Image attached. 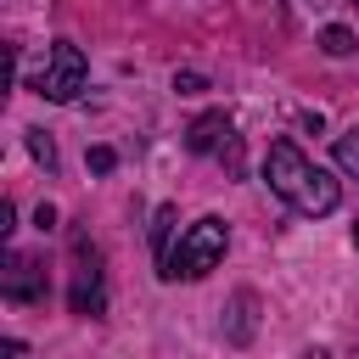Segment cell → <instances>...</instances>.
Instances as JSON below:
<instances>
[{
  "mask_svg": "<svg viewBox=\"0 0 359 359\" xmlns=\"http://www.w3.org/2000/svg\"><path fill=\"white\" fill-rule=\"evenodd\" d=\"M264 180H269V191L280 196V202H292L297 213H309V219H320V213H331L337 208V180L325 174V168H314L292 140H275L269 146V163H264Z\"/></svg>",
  "mask_w": 359,
  "mask_h": 359,
  "instance_id": "obj_1",
  "label": "cell"
},
{
  "mask_svg": "<svg viewBox=\"0 0 359 359\" xmlns=\"http://www.w3.org/2000/svg\"><path fill=\"white\" fill-rule=\"evenodd\" d=\"M224 219H196L185 236H180V247L168 252V264H163V275L168 280H202V275H213L219 269V258H224Z\"/></svg>",
  "mask_w": 359,
  "mask_h": 359,
  "instance_id": "obj_2",
  "label": "cell"
},
{
  "mask_svg": "<svg viewBox=\"0 0 359 359\" xmlns=\"http://www.w3.org/2000/svg\"><path fill=\"white\" fill-rule=\"evenodd\" d=\"M84 73H90L84 50L62 39V45H50V56H45V67H39V79H34V90H39L45 101H73V95L84 90Z\"/></svg>",
  "mask_w": 359,
  "mask_h": 359,
  "instance_id": "obj_3",
  "label": "cell"
},
{
  "mask_svg": "<svg viewBox=\"0 0 359 359\" xmlns=\"http://www.w3.org/2000/svg\"><path fill=\"white\" fill-rule=\"evenodd\" d=\"M224 135H230V118H224V112H208V118H196V123H191L185 146H191V151H213Z\"/></svg>",
  "mask_w": 359,
  "mask_h": 359,
  "instance_id": "obj_4",
  "label": "cell"
},
{
  "mask_svg": "<svg viewBox=\"0 0 359 359\" xmlns=\"http://www.w3.org/2000/svg\"><path fill=\"white\" fill-rule=\"evenodd\" d=\"M39 264L34 258H11V275H6V297H17V303H34L39 297V275H34Z\"/></svg>",
  "mask_w": 359,
  "mask_h": 359,
  "instance_id": "obj_5",
  "label": "cell"
},
{
  "mask_svg": "<svg viewBox=\"0 0 359 359\" xmlns=\"http://www.w3.org/2000/svg\"><path fill=\"white\" fill-rule=\"evenodd\" d=\"M73 314H101V280H95V269H79V280H73Z\"/></svg>",
  "mask_w": 359,
  "mask_h": 359,
  "instance_id": "obj_6",
  "label": "cell"
},
{
  "mask_svg": "<svg viewBox=\"0 0 359 359\" xmlns=\"http://www.w3.org/2000/svg\"><path fill=\"white\" fill-rule=\"evenodd\" d=\"M337 168H342L348 180H359V129L337 135Z\"/></svg>",
  "mask_w": 359,
  "mask_h": 359,
  "instance_id": "obj_7",
  "label": "cell"
},
{
  "mask_svg": "<svg viewBox=\"0 0 359 359\" xmlns=\"http://www.w3.org/2000/svg\"><path fill=\"white\" fill-rule=\"evenodd\" d=\"M320 50H325V56H353V50H359V39H353L348 28H337V22H331V28L320 34Z\"/></svg>",
  "mask_w": 359,
  "mask_h": 359,
  "instance_id": "obj_8",
  "label": "cell"
},
{
  "mask_svg": "<svg viewBox=\"0 0 359 359\" xmlns=\"http://www.w3.org/2000/svg\"><path fill=\"white\" fill-rule=\"evenodd\" d=\"M168 224H174V208H157V219H151V247H157V264H168Z\"/></svg>",
  "mask_w": 359,
  "mask_h": 359,
  "instance_id": "obj_9",
  "label": "cell"
},
{
  "mask_svg": "<svg viewBox=\"0 0 359 359\" xmlns=\"http://www.w3.org/2000/svg\"><path fill=\"white\" fill-rule=\"evenodd\" d=\"M28 151H34L45 168H56V146H50V135H45V129H28Z\"/></svg>",
  "mask_w": 359,
  "mask_h": 359,
  "instance_id": "obj_10",
  "label": "cell"
},
{
  "mask_svg": "<svg viewBox=\"0 0 359 359\" xmlns=\"http://www.w3.org/2000/svg\"><path fill=\"white\" fill-rule=\"evenodd\" d=\"M174 90L180 95H196V90H208V79L202 73H174Z\"/></svg>",
  "mask_w": 359,
  "mask_h": 359,
  "instance_id": "obj_11",
  "label": "cell"
},
{
  "mask_svg": "<svg viewBox=\"0 0 359 359\" xmlns=\"http://www.w3.org/2000/svg\"><path fill=\"white\" fill-rule=\"evenodd\" d=\"M112 163H118V157H112V146H95V151H90V168H95V174H107Z\"/></svg>",
  "mask_w": 359,
  "mask_h": 359,
  "instance_id": "obj_12",
  "label": "cell"
},
{
  "mask_svg": "<svg viewBox=\"0 0 359 359\" xmlns=\"http://www.w3.org/2000/svg\"><path fill=\"white\" fill-rule=\"evenodd\" d=\"M34 224H39V230H50V224H56V208H50V202H39V213H34Z\"/></svg>",
  "mask_w": 359,
  "mask_h": 359,
  "instance_id": "obj_13",
  "label": "cell"
},
{
  "mask_svg": "<svg viewBox=\"0 0 359 359\" xmlns=\"http://www.w3.org/2000/svg\"><path fill=\"white\" fill-rule=\"evenodd\" d=\"M353 247H359V219H353Z\"/></svg>",
  "mask_w": 359,
  "mask_h": 359,
  "instance_id": "obj_14",
  "label": "cell"
}]
</instances>
